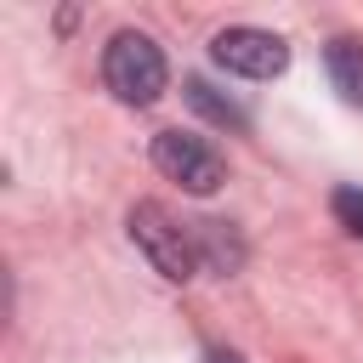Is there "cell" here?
<instances>
[{"mask_svg": "<svg viewBox=\"0 0 363 363\" xmlns=\"http://www.w3.org/2000/svg\"><path fill=\"white\" fill-rule=\"evenodd\" d=\"M210 57H216V68H227V74H238V79H278V74L289 68V45H284L272 28H250V23L221 28V34L210 40Z\"/></svg>", "mask_w": 363, "mask_h": 363, "instance_id": "4", "label": "cell"}, {"mask_svg": "<svg viewBox=\"0 0 363 363\" xmlns=\"http://www.w3.org/2000/svg\"><path fill=\"white\" fill-rule=\"evenodd\" d=\"M193 250H199V267L216 272V278H233L250 255L233 221H193Z\"/></svg>", "mask_w": 363, "mask_h": 363, "instance_id": "5", "label": "cell"}, {"mask_svg": "<svg viewBox=\"0 0 363 363\" xmlns=\"http://www.w3.org/2000/svg\"><path fill=\"white\" fill-rule=\"evenodd\" d=\"M102 85L125 102V108H147L164 96L170 85V68H164V51L153 45V34L142 28H119L102 51Z\"/></svg>", "mask_w": 363, "mask_h": 363, "instance_id": "1", "label": "cell"}, {"mask_svg": "<svg viewBox=\"0 0 363 363\" xmlns=\"http://www.w3.org/2000/svg\"><path fill=\"white\" fill-rule=\"evenodd\" d=\"M204 363H244V357H238V352H233V346H216V352H210V357H204Z\"/></svg>", "mask_w": 363, "mask_h": 363, "instance_id": "9", "label": "cell"}, {"mask_svg": "<svg viewBox=\"0 0 363 363\" xmlns=\"http://www.w3.org/2000/svg\"><path fill=\"white\" fill-rule=\"evenodd\" d=\"M153 164H159V176L182 182V187L199 193V199L227 182V159H221L204 136H193V130H159V136H153Z\"/></svg>", "mask_w": 363, "mask_h": 363, "instance_id": "3", "label": "cell"}, {"mask_svg": "<svg viewBox=\"0 0 363 363\" xmlns=\"http://www.w3.org/2000/svg\"><path fill=\"white\" fill-rule=\"evenodd\" d=\"M323 68H329L335 96H340V102H352V108H363V40L335 34V40L323 45Z\"/></svg>", "mask_w": 363, "mask_h": 363, "instance_id": "6", "label": "cell"}, {"mask_svg": "<svg viewBox=\"0 0 363 363\" xmlns=\"http://www.w3.org/2000/svg\"><path fill=\"white\" fill-rule=\"evenodd\" d=\"M125 227H130V244H136V250L147 255V267H153L159 278L182 284V278H193V272H199V250H193V221H176V216H170L164 204L142 199V204H130Z\"/></svg>", "mask_w": 363, "mask_h": 363, "instance_id": "2", "label": "cell"}, {"mask_svg": "<svg viewBox=\"0 0 363 363\" xmlns=\"http://www.w3.org/2000/svg\"><path fill=\"white\" fill-rule=\"evenodd\" d=\"M187 102L210 119V125H227V130H250V113L238 108V102H227V96H216V85L210 79H187Z\"/></svg>", "mask_w": 363, "mask_h": 363, "instance_id": "7", "label": "cell"}, {"mask_svg": "<svg viewBox=\"0 0 363 363\" xmlns=\"http://www.w3.org/2000/svg\"><path fill=\"white\" fill-rule=\"evenodd\" d=\"M329 210H335V221H340L352 238H363V187H335Z\"/></svg>", "mask_w": 363, "mask_h": 363, "instance_id": "8", "label": "cell"}]
</instances>
